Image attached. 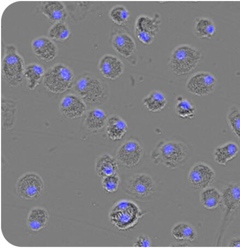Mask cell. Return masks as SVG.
I'll list each match as a JSON object with an SVG mask.
<instances>
[{
  "mask_svg": "<svg viewBox=\"0 0 240 248\" xmlns=\"http://www.w3.org/2000/svg\"><path fill=\"white\" fill-rule=\"evenodd\" d=\"M188 151L187 145L182 141L161 140L152 151L151 158L154 164L175 169L185 162Z\"/></svg>",
  "mask_w": 240,
  "mask_h": 248,
  "instance_id": "obj_1",
  "label": "cell"
},
{
  "mask_svg": "<svg viewBox=\"0 0 240 248\" xmlns=\"http://www.w3.org/2000/svg\"><path fill=\"white\" fill-rule=\"evenodd\" d=\"M74 87L77 95L87 104L101 105L108 99V86L100 78L89 73L81 76Z\"/></svg>",
  "mask_w": 240,
  "mask_h": 248,
  "instance_id": "obj_2",
  "label": "cell"
},
{
  "mask_svg": "<svg viewBox=\"0 0 240 248\" xmlns=\"http://www.w3.org/2000/svg\"><path fill=\"white\" fill-rule=\"evenodd\" d=\"M202 59V53L196 47L189 44L179 45L171 52L169 66L175 75L186 76L195 69Z\"/></svg>",
  "mask_w": 240,
  "mask_h": 248,
  "instance_id": "obj_3",
  "label": "cell"
},
{
  "mask_svg": "<svg viewBox=\"0 0 240 248\" xmlns=\"http://www.w3.org/2000/svg\"><path fill=\"white\" fill-rule=\"evenodd\" d=\"M145 213L132 201L121 200L110 209L109 217L111 223L118 230L127 231L138 224Z\"/></svg>",
  "mask_w": 240,
  "mask_h": 248,
  "instance_id": "obj_4",
  "label": "cell"
},
{
  "mask_svg": "<svg viewBox=\"0 0 240 248\" xmlns=\"http://www.w3.org/2000/svg\"><path fill=\"white\" fill-rule=\"evenodd\" d=\"M24 59L15 45H6L2 62V74L11 88L19 86L23 82L25 71Z\"/></svg>",
  "mask_w": 240,
  "mask_h": 248,
  "instance_id": "obj_5",
  "label": "cell"
},
{
  "mask_svg": "<svg viewBox=\"0 0 240 248\" xmlns=\"http://www.w3.org/2000/svg\"><path fill=\"white\" fill-rule=\"evenodd\" d=\"M75 76L71 68L59 62L46 71L43 84L50 93L60 94L70 91L75 87Z\"/></svg>",
  "mask_w": 240,
  "mask_h": 248,
  "instance_id": "obj_6",
  "label": "cell"
},
{
  "mask_svg": "<svg viewBox=\"0 0 240 248\" xmlns=\"http://www.w3.org/2000/svg\"><path fill=\"white\" fill-rule=\"evenodd\" d=\"M224 208L222 223L218 233L216 246L220 247L225 233L238 212L240 210V185L231 183L226 185L222 192Z\"/></svg>",
  "mask_w": 240,
  "mask_h": 248,
  "instance_id": "obj_7",
  "label": "cell"
},
{
  "mask_svg": "<svg viewBox=\"0 0 240 248\" xmlns=\"http://www.w3.org/2000/svg\"><path fill=\"white\" fill-rule=\"evenodd\" d=\"M44 190V182L39 174L28 172L21 175L16 184V193L25 200H36Z\"/></svg>",
  "mask_w": 240,
  "mask_h": 248,
  "instance_id": "obj_8",
  "label": "cell"
},
{
  "mask_svg": "<svg viewBox=\"0 0 240 248\" xmlns=\"http://www.w3.org/2000/svg\"><path fill=\"white\" fill-rule=\"evenodd\" d=\"M126 190L132 198L144 201L156 190V184L149 174L138 173L128 178L126 183Z\"/></svg>",
  "mask_w": 240,
  "mask_h": 248,
  "instance_id": "obj_9",
  "label": "cell"
},
{
  "mask_svg": "<svg viewBox=\"0 0 240 248\" xmlns=\"http://www.w3.org/2000/svg\"><path fill=\"white\" fill-rule=\"evenodd\" d=\"M161 24V17L159 14L153 17L144 15L139 16L135 23L137 39L144 45H151L160 31Z\"/></svg>",
  "mask_w": 240,
  "mask_h": 248,
  "instance_id": "obj_10",
  "label": "cell"
},
{
  "mask_svg": "<svg viewBox=\"0 0 240 248\" xmlns=\"http://www.w3.org/2000/svg\"><path fill=\"white\" fill-rule=\"evenodd\" d=\"M217 84V78L211 72L199 71L188 79L186 88L192 95L203 97L215 92Z\"/></svg>",
  "mask_w": 240,
  "mask_h": 248,
  "instance_id": "obj_11",
  "label": "cell"
},
{
  "mask_svg": "<svg viewBox=\"0 0 240 248\" xmlns=\"http://www.w3.org/2000/svg\"><path fill=\"white\" fill-rule=\"evenodd\" d=\"M144 155V149L138 140H128L117 149L116 159L128 168L139 165Z\"/></svg>",
  "mask_w": 240,
  "mask_h": 248,
  "instance_id": "obj_12",
  "label": "cell"
},
{
  "mask_svg": "<svg viewBox=\"0 0 240 248\" xmlns=\"http://www.w3.org/2000/svg\"><path fill=\"white\" fill-rule=\"evenodd\" d=\"M187 177L188 183L192 188L204 190L215 181L216 173L208 164L199 162L192 167Z\"/></svg>",
  "mask_w": 240,
  "mask_h": 248,
  "instance_id": "obj_13",
  "label": "cell"
},
{
  "mask_svg": "<svg viewBox=\"0 0 240 248\" xmlns=\"http://www.w3.org/2000/svg\"><path fill=\"white\" fill-rule=\"evenodd\" d=\"M87 109L86 103L77 94H66L59 103L60 112L70 119L82 117L87 113Z\"/></svg>",
  "mask_w": 240,
  "mask_h": 248,
  "instance_id": "obj_14",
  "label": "cell"
},
{
  "mask_svg": "<svg viewBox=\"0 0 240 248\" xmlns=\"http://www.w3.org/2000/svg\"><path fill=\"white\" fill-rule=\"evenodd\" d=\"M97 68L103 78L111 80L117 79L124 72L123 62L111 54L103 55L98 62Z\"/></svg>",
  "mask_w": 240,
  "mask_h": 248,
  "instance_id": "obj_15",
  "label": "cell"
},
{
  "mask_svg": "<svg viewBox=\"0 0 240 248\" xmlns=\"http://www.w3.org/2000/svg\"><path fill=\"white\" fill-rule=\"evenodd\" d=\"M31 46L33 54L42 61L52 62L58 56V46L48 36H41L34 38Z\"/></svg>",
  "mask_w": 240,
  "mask_h": 248,
  "instance_id": "obj_16",
  "label": "cell"
},
{
  "mask_svg": "<svg viewBox=\"0 0 240 248\" xmlns=\"http://www.w3.org/2000/svg\"><path fill=\"white\" fill-rule=\"evenodd\" d=\"M112 46L115 52L124 58H130L136 50L134 38L126 31H119L114 34Z\"/></svg>",
  "mask_w": 240,
  "mask_h": 248,
  "instance_id": "obj_17",
  "label": "cell"
},
{
  "mask_svg": "<svg viewBox=\"0 0 240 248\" xmlns=\"http://www.w3.org/2000/svg\"><path fill=\"white\" fill-rule=\"evenodd\" d=\"M41 11L50 22L54 24L65 23L68 14L66 7L63 2L49 1L42 2Z\"/></svg>",
  "mask_w": 240,
  "mask_h": 248,
  "instance_id": "obj_18",
  "label": "cell"
},
{
  "mask_svg": "<svg viewBox=\"0 0 240 248\" xmlns=\"http://www.w3.org/2000/svg\"><path fill=\"white\" fill-rule=\"evenodd\" d=\"M106 131L108 138L113 141L121 140L127 133L128 124L117 114L111 115L106 124Z\"/></svg>",
  "mask_w": 240,
  "mask_h": 248,
  "instance_id": "obj_19",
  "label": "cell"
},
{
  "mask_svg": "<svg viewBox=\"0 0 240 248\" xmlns=\"http://www.w3.org/2000/svg\"><path fill=\"white\" fill-rule=\"evenodd\" d=\"M239 152V145L234 141H229L215 148L213 152L214 160L218 165L225 166L238 156Z\"/></svg>",
  "mask_w": 240,
  "mask_h": 248,
  "instance_id": "obj_20",
  "label": "cell"
},
{
  "mask_svg": "<svg viewBox=\"0 0 240 248\" xmlns=\"http://www.w3.org/2000/svg\"><path fill=\"white\" fill-rule=\"evenodd\" d=\"M49 213L43 207H33L30 211L27 217L29 229L33 232H39L46 228L49 221Z\"/></svg>",
  "mask_w": 240,
  "mask_h": 248,
  "instance_id": "obj_21",
  "label": "cell"
},
{
  "mask_svg": "<svg viewBox=\"0 0 240 248\" xmlns=\"http://www.w3.org/2000/svg\"><path fill=\"white\" fill-rule=\"evenodd\" d=\"M95 170L97 176L101 178L118 174L117 160L110 154H103L96 159Z\"/></svg>",
  "mask_w": 240,
  "mask_h": 248,
  "instance_id": "obj_22",
  "label": "cell"
},
{
  "mask_svg": "<svg viewBox=\"0 0 240 248\" xmlns=\"http://www.w3.org/2000/svg\"><path fill=\"white\" fill-rule=\"evenodd\" d=\"M108 119L104 109L98 108H93L89 110L85 115L84 126L89 131H100L106 126Z\"/></svg>",
  "mask_w": 240,
  "mask_h": 248,
  "instance_id": "obj_23",
  "label": "cell"
},
{
  "mask_svg": "<svg viewBox=\"0 0 240 248\" xmlns=\"http://www.w3.org/2000/svg\"><path fill=\"white\" fill-rule=\"evenodd\" d=\"M46 71L44 68L36 62L30 63L26 66L24 78L29 91H33L44 79Z\"/></svg>",
  "mask_w": 240,
  "mask_h": 248,
  "instance_id": "obj_24",
  "label": "cell"
},
{
  "mask_svg": "<svg viewBox=\"0 0 240 248\" xmlns=\"http://www.w3.org/2000/svg\"><path fill=\"white\" fill-rule=\"evenodd\" d=\"M216 32V24L208 17H198L195 19L193 33L199 39L211 40Z\"/></svg>",
  "mask_w": 240,
  "mask_h": 248,
  "instance_id": "obj_25",
  "label": "cell"
},
{
  "mask_svg": "<svg viewBox=\"0 0 240 248\" xmlns=\"http://www.w3.org/2000/svg\"><path fill=\"white\" fill-rule=\"evenodd\" d=\"M143 102L145 108L153 113L161 112L168 104L165 94L158 90L149 93L144 98Z\"/></svg>",
  "mask_w": 240,
  "mask_h": 248,
  "instance_id": "obj_26",
  "label": "cell"
},
{
  "mask_svg": "<svg viewBox=\"0 0 240 248\" xmlns=\"http://www.w3.org/2000/svg\"><path fill=\"white\" fill-rule=\"evenodd\" d=\"M200 201L202 206L208 210L220 207L223 203L222 192L213 187H208L201 191Z\"/></svg>",
  "mask_w": 240,
  "mask_h": 248,
  "instance_id": "obj_27",
  "label": "cell"
},
{
  "mask_svg": "<svg viewBox=\"0 0 240 248\" xmlns=\"http://www.w3.org/2000/svg\"><path fill=\"white\" fill-rule=\"evenodd\" d=\"M171 233L176 240L179 241L192 242L196 240L198 236L194 226L186 222H179L176 224L171 229Z\"/></svg>",
  "mask_w": 240,
  "mask_h": 248,
  "instance_id": "obj_28",
  "label": "cell"
},
{
  "mask_svg": "<svg viewBox=\"0 0 240 248\" xmlns=\"http://www.w3.org/2000/svg\"><path fill=\"white\" fill-rule=\"evenodd\" d=\"M175 102V112L179 118L192 119L195 117L196 108L191 100L179 95L176 98Z\"/></svg>",
  "mask_w": 240,
  "mask_h": 248,
  "instance_id": "obj_29",
  "label": "cell"
},
{
  "mask_svg": "<svg viewBox=\"0 0 240 248\" xmlns=\"http://www.w3.org/2000/svg\"><path fill=\"white\" fill-rule=\"evenodd\" d=\"M16 105L14 102L3 98L2 100V119L5 127H14L16 114Z\"/></svg>",
  "mask_w": 240,
  "mask_h": 248,
  "instance_id": "obj_30",
  "label": "cell"
},
{
  "mask_svg": "<svg viewBox=\"0 0 240 248\" xmlns=\"http://www.w3.org/2000/svg\"><path fill=\"white\" fill-rule=\"evenodd\" d=\"M226 121L231 132L240 143V108L237 105L230 107L226 114Z\"/></svg>",
  "mask_w": 240,
  "mask_h": 248,
  "instance_id": "obj_31",
  "label": "cell"
},
{
  "mask_svg": "<svg viewBox=\"0 0 240 248\" xmlns=\"http://www.w3.org/2000/svg\"><path fill=\"white\" fill-rule=\"evenodd\" d=\"M70 29L66 23L53 24L48 31V37L53 41L65 42L70 37Z\"/></svg>",
  "mask_w": 240,
  "mask_h": 248,
  "instance_id": "obj_32",
  "label": "cell"
},
{
  "mask_svg": "<svg viewBox=\"0 0 240 248\" xmlns=\"http://www.w3.org/2000/svg\"><path fill=\"white\" fill-rule=\"evenodd\" d=\"M130 16V12L128 8L122 5L113 6L109 12L111 20L118 26H124L128 23Z\"/></svg>",
  "mask_w": 240,
  "mask_h": 248,
  "instance_id": "obj_33",
  "label": "cell"
},
{
  "mask_svg": "<svg viewBox=\"0 0 240 248\" xmlns=\"http://www.w3.org/2000/svg\"><path fill=\"white\" fill-rule=\"evenodd\" d=\"M121 179L118 174H115L102 178V186L104 191L108 193H114L118 191Z\"/></svg>",
  "mask_w": 240,
  "mask_h": 248,
  "instance_id": "obj_34",
  "label": "cell"
},
{
  "mask_svg": "<svg viewBox=\"0 0 240 248\" xmlns=\"http://www.w3.org/2000/svg\"><path fill=\"white\" fill-rule=\"evenodd\" d=\"M151 246V241L149 237L145 235H140L133 243L134 247H150Z\"/></svg>",
  "mask_w": 240,
  "mask_h": 248,
  "instance_id": "obj_35",
  "label": "cell"
},
{
  "mask_svg": "<svg viewBox=\"0 0 240 248\" xmlns=\"http://www.w3.org/2000/svg\"><path fill=\"white\" fill-rule=\"evenodd\" d=\"M228 247H240V237H234L231 239Z\"/></svg>",
  "mask_w": 240,
  "mask_h": 248,
  "instance_id": "obj_36",
  "label": "cell"
}]
</instances>
